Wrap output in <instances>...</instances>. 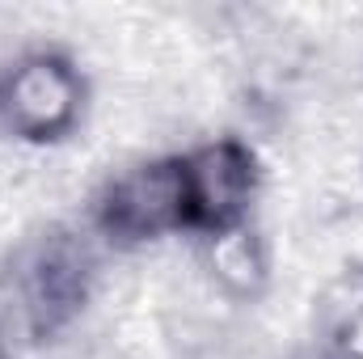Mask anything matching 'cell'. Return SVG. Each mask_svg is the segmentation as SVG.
Wrapping results in <instances>:
<instances>
[{
	"mask_svg": "<svg viewBox=\"0 0 363 359\" xmlns=\"http://www.w3.org/2000/svg\"><path fill=\"white\" fill-rule=\"evenodd\" d=\"M182 170V233L216 241L250 224L262 165L241 136H216L178 153Z\"/></svg>",
	"mask_w": 363,
	"mask_h": 359,
	"instance_id": "1",
	"label": "cell"
},
{
	"mask_svg": "<svg viewBox=\"0 0 363 359\" xmlns=\"http://www.w3.org/2000/svg\"><path fill=\"white\" fill-rule=\"evenodd\" d=\"M321 359H363V267H347L317 296Z\"/></svg>",
	"mask_w": 363,
	"mask_h": 359,
	"instance_id": "5",
	"label": "cell"
},
{
	"mask_svg": "<svg viewBox=\"0 0 363 359\" xmlns=\"http://www.w3.org/2000/svg\"><path fill=\"white\" fill-rule=\"evenodd\" d=\"M93 279H97V258L85 233L55 224L43 237H34V245L21 254L17 267V296L30 338L51 343L64 330H72L77 317L89 309Z\"/></svg>",
	"mask_w": 363,
	"mask_h": 359,
	"instance_id": "2",
	"label": "cell"
},
{
	"mask_svg": "<svg viewBox=\"0 0 363 359\" xmlns=\"http://www.w3.org/2000/svg\"><path fill=\"white\" fill-rule=\"evenodd\" d=\"M89 101V81L81 64L60 47L26 51L0 77V118L13 136L30 144H60L68 140Z\"/></svg>",
	"mask_w": 363,
	"mask_h": 359,
	"instance_id": "3",
	"label": "cell"
},
{
	"mask_svg": "<svg viewBox=\"0 0 363 359\" xmlns=\"http://www.w3.org/2000/svg\"><path fill=\"white\" fill-rule=\"evenodd\" d=\"M207 267H211L216 283H220L228 296L254 300V296L267 287L271 258H267L262 237L245 224V228H237V233H224V237L207 241Z\"/></svg>",
	"mask_w": 363,
	"mask_h": 359,
	"instance_id": "6",
	"label": "cell"
},
{
	"mask_svg": "<svg viewBox=\"0 0 363 359\" xmlns=\"http://www.w3.org/2000/svg\"><path fill=\"white\" fill-rule=\"evenodd\" d=\"M93 233L118 250H135L182 233V170L178 153L131 165L93 194Z\"/></svg>",
	"mask_w": 363,
	"mask_h": 359,
	"instance_id": "4",
	"label": "cell"
},
{
	"mask_svg": "<svg viewBox=\"0 0 363 359\" xmlns=\"http://www.w3.org/2000/svg\"><path fill=\"white\" fill-rule=\"evenodd\" d=\"M0 359H4V343H0Z\"/></svg>",
	"mask_w": 363,
	"mask_h": 359,
	"instance_id": "7",
	"label": "cell"
}]
</instances>
